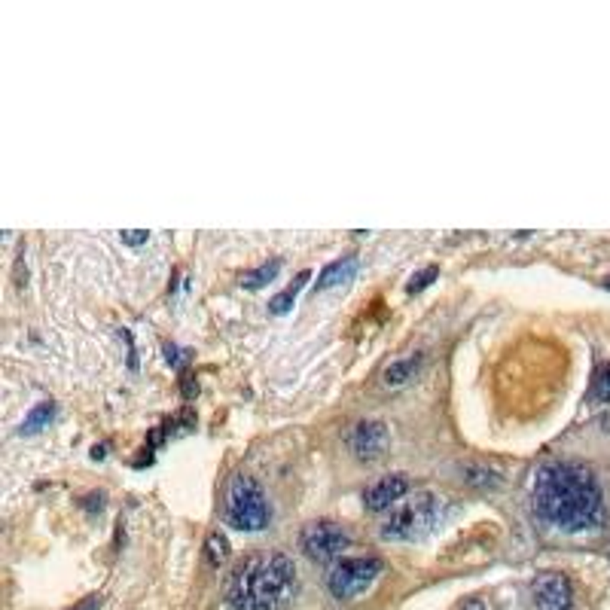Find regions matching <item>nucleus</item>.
<instances>
[{"instance_id":"f257e3e1","label":"nucleus","mask_w":610,"mask_h":610,"mask_svg":"<svg viewBox=\"0 0 610 610\" xmlns=\"http://www.w3.org/2000/svg\"><path fill=\"white\" fill-rule=\"evenodd\" d=\"M531 501L540 522L568 534L604 525V491L595 473L577 461H549L534 473Z\"/></svg>"},{"instance_id":"f03ea898","label":"nucleus","mask_w":610,"mask_h":610,"mask_svg":"<svg viewBox=\"0 0 610 610\" xmlns=\"http://www.w3.org/2000/svg\"><path fill=\"white\" fill-rule=\"evenodd\" d=\"M296 592V564L287 552H263L244 559L229 577L232 610H287Z\"/></svg>"},{"instance_id":"7ed1b4c3","label":"nucleus","mask_w":610,"mask_h":610,"mask_svg":"<svg viewBox=\"0 0 610 610\" xmlns=\"http://www.w3.org/2000/svg\"><path fill=\"white\" fill-rule=\"evenodd\" d=\"M446 504L436 491H415L409 501H400L394 510H388V519L381 522L379 534L391 544H412L439 525Z\"/></svg>"},{"instance_id":"20e7f679","label":"nucleus","mask_w":610,"mask_h":610,"mask_svg":"<svg viewBox=\"0 0 610 610\" xmlns=\"http://www.w3.org/2000/svg\"><path fill=\"white\" fill-rule=\"evenodd\" d=\"M223 516L226 522L239 531H263L272 522V506L269 498L254 476L239 473L226 485V501H223Z\"/></svg>"},{"instance_id":"39448f33","label":"nucleus","mask_w":610,"mask_h":610,"mask_svg":"<svg viewBox=\"0 0 610 610\" xmlns=\"http://www.w3.org/2000/svg\"><path fill=\"white\" fill-rule=\"evenodd\" d=\"M381 574V559L376 556H357V559H339L330 574H326V586L339 601H354L357 595H364Z\"/></svg>"},{"instance_id":"423d86ee","label":"nucleus","mask_w":610,"mask_h":610,"mask_svg":"<svg viewBox=\"0 0 610 610\" xmlns=\"http://www.w3.org/2000/svg\"><path fill=\"white\" fill-rule=\"evenodd\" d=\"M302 552L311 561H339L342 552L351 546V537H348L345 528H339L336 522H311L302 528Z\"/></svg>"},{"instance_id":"0eeeda50","label":"nucleus","mask_w":610,"mask_h":610,"mask_svg":"<svg viewBox=\"0 0 610 610\" xmlns=\"http://www.w3.org/2000/svg\"><path fill=\"white\" fill-rule=\"evenodd\" d=\"M531 595H534L537 610H571L574 607V586L559 571L540 574L534 586H531Z\"/></svg>"},{"instance_id":"6e6552de","label":"nucleus","mask_w":610,"mask_h":610,"mask_svg":"<svg viewBox=\"0 0 610 610\" xmlns=\"http://www.w3.org/2000/svg\"><path fill=\"white\" fill-rule=\"evenodd\" d=\"M388 446V427L381 421H360L348 434V449L357 461H376L385 455Z\"/></svg>"},{"instance_id":"1a4fd4ad","label":"nucleus","mask_w":610,"mask_h":610,"mask_svg":"<svg viewBox=\"0 0 610 610\" xmlns=\"http://www.w3.org/2000/svg\"><path fill=\"white\" fill-rule=\"evenodd\" d=\"M409 491V479L403 473H391V476H381L379 482H372L364 491V506L369 513H385L394 510Z\"/></svg>"},{"instance_id":"9d476101","label":"nucleus","mask_w":610,"mask_h":610,"mask_svg":"<svg viewBox=\"0 0 610 610\" xmlns=\"http://www.w3.org/2000/svg\"><path fill=\"white\" fill-rule=\"evenodd\" d=\"M357 275V256H342V259H333L330 266L318 275V290H330L339 287L345 281H351Z\"/></svg>"},{"instance_id":"9b49d317","label":"nucleus","mask_w":610,"mask_h":610,"mask_svg":"<svg viewBox=\"0 0 610 610\" xmlns=\"http://www.w3.org/2000/svg\"><path fill=\"white\" fill-rule=\"evenodd\" d=\"M418 366H421V357L418 354H409V357H400V360H391L381 372V379H385L388 388H397V385H406L409 379H415Z\"/></svg>"},{"instance_id":"f8f14e48","label":"nucleus","mask_w":610,"mask_h":610,"mask_svg":"<svg viewBox=\"0 0 610 610\" xmlns=\"http://www.w3.org/2000/svg\"><path fill=\"white\" fill-rule=\"evenodd\" d=\"M52 418H55V403H52V400H43V403H37V406H34V409L28 412V418L21 421L19 431H21V434H37V431H43V427H49Z\"/></svg>"},{"instance_id":"ddd939ff","label":"nucleus","mask_w":610,"mask_h":610,"mask_svg":"<svg viewBox=\"0 0 610 610\" xmlns=\"http://www.w3.org/2000/svg\"><path fill=\"white\" fill-rule=\"evenodd\" d=\"M311 278V272H299L296 275V281H293V284L284 290V293H278V296L269 302V309H272L275 314H284V311H290L293 309V302H296V296H299V290L305 287V281Z\"/></svg>"},{"instance_id":"4468645a","label":"nucleus","mask_w":610,"mask_h":610,"mask_svg":"<svg viewBox=\"0 0 610 610\" xmlns=\"http://www.w3.org/2000/svg\"><path fill=\"white\" fill-rule=\"evenodd\" d=\"M278 272H281V259H272V263H266V266L254 269V272H247V275L241 278V284H244L247 290H259V287H266L269 281H275Z\"/></svg>"},{"instance_id":"2eb2a0df","label":"nucleus","mask_w":610,"mask_h":610,"mask_svg":"<svg viewBox=\"0 0 610 610\" xmlns=\"http://www.w3.org/2000/svg\"><path fill=\"white\" fill-rule=\"evenodd\" d=\"M205 552H208L211 568H220V564L229 559V540H226L220 531H211L208 540H205Z\"/></svg>"},{"instance_id":"dca6fc26","label":"nucleus","mask_w":610,"mask_h":610,"mask_svg":"<svg viewBox=\"0 0 610 610\" xmlns=\"http://www.w3.org/2000/svg\"><path fill=\"white\" fill-rule=\"evenodd\" d=\"M589 397H592L595 403H607V406H610V364H601V366L595 369Z\"/></svg>"},{"instance_id":"f3484780","label":"nucleus","mask_w":610,"mask_h":610,"mask_svg":"<svg viewBox=\"0 0 610 610\" xmlns=\"http://www.w3.org/2000/svg\"><path fill=\"white\" fill-rule=\"evenodd\" d=\"M436 275H439V269H436V266H427L424 272L412 275V281H409V287H406V290H409V293H418V290H424V287L431 284V281H434Z\"/></svg>"},{"instance_id":"a211bd4d","label":"nucleus","mask_w":610,"mask_h":610,"mask_svg":"<svg viewBox=\"0 0 610 610\" xmlns=\"http://www.w3.org/2000/svg\"><path fill=\"white\" fill-rule=\"evenodd\" d=\"M119 239H122V244H129V247H141V244H146V239H150V232L146 229H129V232H119Z\"/></svg>"},{"instance_id":"6ab92c4d","label":"nucleus","mask_w":610,"mask_h":610,"mask_svg":"<svg viewBox=\"0 0 610 610\" xmlns=\"http://www.w3.org/2000/svg\"><path fill=\"white\" fill-rule=\"evenodd\" d=\"M98 607H101V595H89L86 601H80L74 610H98Z\"/></svg>"},{"instance_id":"aec40b11","label":"nucleus","mask_w":610,"mask_h":610,"mask_svg":"<svg viewBox=\"0 0 610 610\" xmlns=\"http://www.w3.org/2000/svg\"><path fill=\"white\" fill-rule=\"evenodd\" d=\"M196 394H199V385H196V381L186 376V379H184V397H186V400H193Z\"/></svg>"}]
</instances>
